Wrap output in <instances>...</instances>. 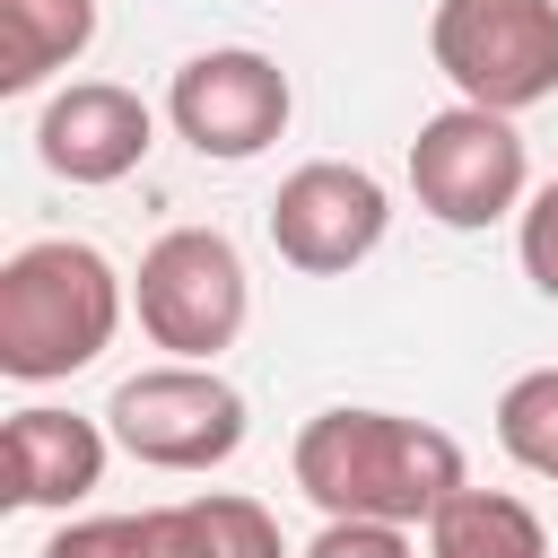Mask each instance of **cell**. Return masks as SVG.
Returning a JSON list of instances; mask_svg holds the SVG:
<instances>
[{"label":"cell","instance_id":"cell-10","mask_svg":"<svg viewBox=\"0 0 558 558\" xmlns=\"http://www.w3.org/2000/svg\"><path fill=\"white\" fill-rule=\"evenodd\" d=\"M105 436L113 427H96V418H78V410H52V401H26L17 418H9V436H0V453H9V506H44V514H70L87 488H105Z\"/></svg>","mask_w":558,"mask_h":558},{"label":"cell","instance_id":"cell-8","mask_svg":"<svg viewBox=\"0 0 558 558\" xmlns=\"http://www.w3.org/2000/svg\"><path fill=\"white\" fill-rule=\"evenodd\" d=\"M384 227H392V201H384V183H375L366 166H349V157H314V166H296V174L270 192V253H279L288 270H305V279L357 270V262L384 244Z\"/></svg>","mask_w":558,"mask_h":558},{"label":"cell","instance_id":"cell-2","mask_svg":"<svg viewBox=\"0 0 558 558\" xmlns=\"http://www.w3.org/2000/svg\"><path fill=\"white\" fill-rule=\"evenodd\" d=\"M122 331V270L78 235H35L0 262V375L61 384Z\"/></svg>","mask_w":558,"mask_h":558},{"label":"cell","instance_id":"cell-4","mask_svg":"<svg viewBox=\"0 0 558 558\" xmlns=\"http://www.w3.org/2000/svg\"><path fill=\"white\" fill-rule=\"evenodd\" d=\"M131 305H140V331H148L166 357L209 366L218 349H235V331H244V314H253V279H244V253H235L218 227H166V235L140 253Z\"/></svg>","mask_w":558,"mask_h":558},{"label":"cell","instance_id":"cell-14","mask_svg":"<svg viewBox=\"0 0 558 558\" xmlns=\"http://www.w3.org/2000/svg\"><path fill=\"white\" fill-rule=\"evenodd\" d=\"M497 445L532 480H558V366H532L497 392Z\"/></svg>","mask_w":558,"mask_h":558},{"label":"cell","instance_id":"cell-5","mask_svg":"<svg viewBox=\"0 0 558 558\" xmlns=\"http://www.w3.org/2000/svg\"><path fill=\"white\" fill-rule=\"evenodd\" d=\"M105 427L131 462L148 471H218L235 445H244V392L218 375V366H192V357H166V366H140L113 384L105 401Z\"/></svg>","mask_w":558,"mask_h":558},{"label":"cell","instance_id":"cell-17","mask_svg":"<svg viewBox=\"0 0 558 558\" xmlns=\"http://www.w3.org/2000/svg\"><path fill=\"white\" fill-rule=\"evenodd\" d=\"M523 279L541 288V296H558V183H541L532 201H523Z\"/></svg>","mask_w":558,"mask_h":558},{"label":"cell","instance_id":"cell-1","mask_svg":"<svg viewBox=\"0 0 558 558\" xmlns=\"http://www.w3.org/2000/svg\"><path fill=\"white\" fill-rule=\"evenodd\" d=\"M288 471L323 514H357V523H427L471 480L462 445L401 410H314L296 427Z\"/></svg>","mask_w":558,"mask_h":558},{"label":"cell","instance_id":"cell-3","mask_svg":"<svg viewBox=\"0 0 558 558\" xmlns=\"http://www.w3.org/2000/svg\"><path fill=\"white\" fill-rule=\"evenodd\" d=\"M427 52L462 105L532 113L558 96V0H436Z\"/></svg>","mask_w":558,"mask_h":558},{"label":"cell","instance_id":"cell-16","mask_svg":"<svg viewBox=\"0 0 558 558\" xmlns=\"http://www.w3.org/2000/svg\"><path fill=\"white\" fill-rule=\"evenodd\" d=\"M296 558H418L410 523H357V514H323V532Z\"/></svg>","mask_w":558,"mask_h":558},{"label":"cell","instance_id":"cell-11","mask_svg":"<svg viewBox=\"0 0 558 558\" xmlns=\"http://www.w3.org/2000/svg\"><path fill=\"white\" fill-rule=\"evenodd\" d=\"M96 44V0H0V96L44 87Z\"/></svg>","mask_w":558,"mask_h":558},{"label":"cell","instance_id":"cell-15","mask_svg":"<svg viewBox=\"0 0 558 558\" xmlns=\"http://www.w3.org/2000/svg\"><path fill=\"white\" fill-rule=\"evenodd\" d=\"M183 514H192V549H201V558H288L279 523H270L253 497H235V488H209V497H192Z\"/></svg>","mask_w":558,"mask_h":558},{"label":"cell","instance_id":"cell-6","mask_svg":"<svg viewBox=\"0 0 558 558\" xmlns=\"http://www.w3.org/2000/svg\"><path fill=\"white\" fill-rule=\"evenodd\" d=\"M523 131L514 113H488V105H445L418 122L410 140V192L436 227H497L514 201H523Z\"/></svg>","mask_w":558,"mask_h":558},{"label":"cell","instance_id":"cell-7","mask_svg":"<svg viewBox=\"0 0 558 558\" xmlns=\"http://www.w3.org/2000/svg\"><path fill=\"white\" fill-rule=\"evenodd\" d=\"M288 113H296L288 70H279L270 52H253V44L192 52V61L174 70V87H166V122H174V140H192V148L218 157V166L262 157V148L288 131Z\"/></svg>","mask_w":558,"mask_h":558},{"label":"cell","instance_id":"cell-9","mask_svg":"<svg viewBox=\"0 0 558 558\" xmlns=\"http://www.w3.org/2000/svg\"><path fill=\"white\" fill-rule=\"evenodd\" d=\"M157 122L131 87L113 78H70L44 113H35V157L61 174V183H122L140 157H148Z\"/></svg>","mask_w":558,"mask_h":558},{"label":"cell","instance_id":"cell-13","mask_svg":"<svg viewBox=\"0 0 558 558\" xmlns=\"http://www.w3.org/2000/svg\"><path fill=\"white\" fill-rule=\"evenodd\" d=\"M44 558H201L183 506H140V514H87L44 541Z\"/></svg>","mask_w":558,"mask_h":558},{"label":"cell","instance_id":"cell-12","mask_svg":"<svg viewBox=\"0 0 558 558\" xmlns=\"http://www.w3.org/2000/svg\"><path fill=\"white\" fill-rule=\"evenodd\" d=\"M427 558H549V532L523 497L506 488H453L436 514H427Z\"/></svg>","mask_w":558,"mask_h":558}]
</instances>
